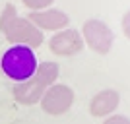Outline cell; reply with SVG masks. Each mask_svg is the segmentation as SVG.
Listing matches in <instances>:
<instances>
[{"mask_svg":"<svg viewBox=\"0 0 130 124\" xmlns=\"http://www.w3.org/2000/svg\"><path fill=\"white\" fill-rule=\"evenodd\" d=\"M0 31L12 45H23L35 49L43 43V31L35 27L27 17H20L14 4H6L0 16Z\"/></svg>","mask_w":130,"mask_h":124,"instance_id":"6da1fadb","label":"cell"},{"mask_svg":"<svg viewBox=\"0 0 130 124\" xmlns=\"http://www.w3.org/2000/svg\"><path fill=\"white\" fill-rule=\"evenodd\" d=\"M2 72L14 81H25L29 80L37 70V56L33 49L23 45H14L2 54L0 60Z\"/></svg>","mask_w":130,"mask_h":124,"instance_id":"7a4b0ae2","label":"cell"},{"mask_svg":"<svg viewBox=\"0 0 130 124\" xmlns=\"http://www.w3.org/2000/svg\"><path fill=\"white\" fill-rule=\"evenodd\" d=\"M82 39L87 43V47L99 54H107L115 43V33L111 31V27L101 20H87L84 22V29H82Z\"/></svg>","mask_w":130,"mask_h":124,"instance_id":"3957f363","label":"cell"},{"mask_svg":"<svg viewBox=\"0 0 130 124\" xmlns=\"http://www.w3.org/2000/svg\"><path fill=\"white\" fill-rule=\"evenodd\" d=\"M74 89L64 83H53L51 87H47V91L41 97V109L47 114H64L68 109L74 105Z\"/></svg>","mask_w":130,"mask_h":124,"instance_id":"277c9868","label":"cell"},{"mask_svg":"<svg viewBox=\"0 0 130 124\" xmlns=\"http://www.w3.org/2000/svg\"><path fill=\"white\" fill-rule=\"evenodd\" d=\"M49 49L58 56H72L84 49V39H82L80 31L70 27V29L54 33L49 41Z\"/></svg>","mask_w":130,"mask_h":124,"instance_id":"5b68a950","label":"cell"},{"mask_svg":"<svg viewBox=\"0 0 130 124\" xmlns=\"http://www.w3.org/2000/svg\"><path fill=\"white\" fill-rule=\"evenodd\" d=\"M27 20L33 23L39 29H49V31H58V29H64L68 25V16H66L62 10H56V8H45V10H37L27 14Z\"/></svg>","mask_w":130,"mask_h":124,"instance_id":"8992f818","label":"cell"},{"mask_svg":"<svg viewBox=\"0 0 130 124\" xmlns=\"http://www.w3.org/2000/svg\"><path fill=\"white\" fill-rule=\"evenodd\" d=\"M45 91H47V87L41 85L33 76L25 81H16V85L12 87L14 99L18 103H22V105H35V103H39Z\"/></svg>","mask_w":130,"mask_h":124,"instance_id":"52a82bcc","label":"cell"},{"mask_svg":"<svg viewBox=\"0 0 130 124\" xmlns=\"http://www.w3.org/2000/svg\"><path fill=\"white\" fill-rule=\"evenodd\" d=\"M120 103V93L117 89H103L93 95L89 101V113L93 116H107L119 107Z\"/></svg>","mask_w":130,"mask_h":124,"instance_id":"ba28073f","label":"cell"},{"mask_svg":"<svg viewBox=\"0 0 130 124\" xmlns=\"http://www.w3.org/2000/svg\"><path fill=\"white\" fill-rule=\"evenodd\" d=\"M33 78L45 87H51L58 78V64L56 62H41L37 64V70L33 74Z\"/></svg>","mask_w":130,"mask_h":124,"instance_id":"9c48e42d","label":"cell"},{"mask_svg":"<svg viewBox=\"0 0 130 124\" xmlns=\"http://www.w3.org/2000/svg\"><path fill=\"white\" fill-rule=\"evenodd\" d=\"M53 2H54V0H23V4H25L27 8H31L33 12L45 10V8H49Z\"/></svg>","mask_w":130,"mask_h":124,"instance_id":"30bf717a","label":"cell"},{"mask_svg":"<svg viewBox=\"0 0 130 124\" xmlns=\"http://www.w3.org/2000/svg\"><path fill=\"white\" fill-rule=\"evenodd\" d=\"M103 124H130V118L124 116V114H113V116H109Z\"/></svg>","mask_w":130,"mask_h":124,"instance_id":"8fae6325","label":"cell"},{"mask_svg":"<svg viewBox=\"0 0 130 124\" xmlns=\"http://www.w3.org/2000/svg\"><path fill=\"white\" fill-rule=\"evenodd\" d=\"M122 31H124V35L130 39V10L124 14V17H122Z\"/></svg>","mask_w":130,"mask_h":124,"instance_id":"7c38bea8","label":"cell"}]
</instances>
